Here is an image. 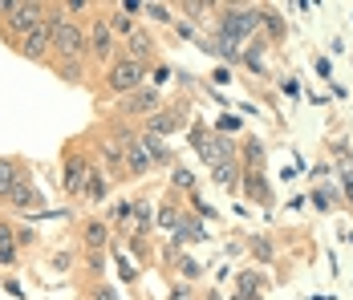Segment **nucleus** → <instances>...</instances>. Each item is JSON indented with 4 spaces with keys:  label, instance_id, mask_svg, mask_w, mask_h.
Instances as JSON below:
<instances>
[{
    "label": "nucleus",
    "instance_id": "7ed1b4c3",
    "mask_svg": "<svg viewBox=\"0 0 353 300\" xmlns=\"http://www.w3.org/2000/svg\"><path fill=\"white\" fill-rule=\"evenodd\" d=\"M45 21H49V0H0V37L8 49Z\"/></svg>",
    "mask_w": 353,
    "mask_h": 300
},
{
    "label": "nucleus",
    "instance_id": "bb28decb",
    "mask_svg": "<svg viewBox=\"0 0 353 300\" xmlns=\"http://www.w3.org/2000/svg\"><path fill=\"white\" fill-rule=\"evenodd\" d=\"M264 159H268L264 142L260 138H248L244 142V170H264Z\"/></svg>",
    "mask_w": 353,
    "mask_h": 300
},
{
    "label": "nucleus",
    "instance_id": "ddd939ff",
    "mask_svg": "<svg viewBox=\"0 0 353 300\" xmlns=\"http://www.w3.org/2000/svg\"><path fill=\"white\" fill-rule=\"evenodd\" d=\"M110 223L106 219H81L77 223V243L81 252H110Z\"/></svg>",
    "mask_w": 353,
    "mask_h": 300
},
{
    "label": "nucleus",
    "instance_id": "f257e3e1",
    "mask_svg": "<svg viewBox=\"0 0 353 300\" xmlns=\"http://www.w3.org/2000/svg\"><path fill=\"white\" fill-rule=\"evenodd\" d=\"M49 33H53V45H49V61H70V66H90V33L81 21H70L61 12V4L49 0ZM45 61V66H49Z\"/></svg>",
    "mask_w": 353,
    "mask_h": 300
},
{
    "label": "nucleus",
    "instance_id": "4c0bfd02",
    "mask_svg": "<svg viewBox=\"0 0 353 300\" xmlns=\"http://www.w3.org/2000/svg\"><path fill=\"white\" fill-rule=\"evenodd\" d=\"M146 77H150V86H154V90H163V86H167V77H171V66H163V61H154Z\"/></svg>",
    "mask_w": 353,
    "mask_h": 300
},
{
    "label": "nucleus",
    "instance_id": "20e7f679",
    "mask_svg": "<svg viewBox=\"0 0 353 300\" xmlns=\"http://www.w3.org/2000/svg\"><path fill=\"white\" fill-rule=\"evenodd\" d=\"M215 33H219V37H232L236 45H244L248 37H260V33H264V8H256V4H219Z\"/></svg>",
    "mask_w": 353,
    "mask_h": 300
},
{
    "label": "nucleus",
    "instance_id": "49530a36",
    "mask_svg": "<svg viewBox=\"0 0 353 300\" xmlns=\"http://www.w3.org/2000/svg\"><path fill=\"white\" fill-rule=\"evenodd\" d=\"M171 300H195L191 284H175V288H171Z\"/></svg>",
    "mask_w": 353,
    "mask_h": 300
},
{
    "label": "nucleus",
    "instance_id": "b1692460",
    "mask_svg": "<svg viewBox=\"0 0 353 300\" xmlns=\"http://www.w3.org/2000/svg\"><path fill=\"white\" fill-rule=\"evenodd\" d=\"M236 284H240V297H244V300L264 297V288H268V280H264V276H260L256 268H248V272H240V280H236Z\"/></svg>",
    "mask_w": 353,
    "mask_h": 300
},
{
    "label": "nucleus",
    "instance_id": "79ce46f5",
    "mask_svg": "<svg viewBox=\"0 0 353 300\" xmlns=\"http://www.w3.org/2000/svg\"><path fill=\"white\" fill-rule=\"evenodd\" d=\"M21 256H25V252H17V248H4V252H0V268H17V264H21Z\"/></svg>",
    "mask_w": 353,
    "mask_h": 300
},
{
    "label": "nucleus",
    "instance_id": "f3484780",
    "mask_svg": "<svg viewBox=\"0 0 353 300\" xmlns=\"http://www.w3.org/2000/svg\"><path fill=\"white\" fill-rule=\"evenodd\" d=\"M240 191H244L252 203H260V207H268V203H272V187H268L264 170H244V179H240Z\"/></svg>",
    "mask_w": 353,
    "mask_h": 300
},
{
    "label": "nucleus",
    "instance_id": "8fccbe9b",
    "mask_svg": "<svg viewBox=\"0 0 353 300\" xmlns=\"http://www.w3.org/2000/svg\"><path fill=\"white\" fill-rule=\"evenodd\" d=\"M313 69H317V73H321V77H325V81H329V73H333V66H329L325 57H317V61H313Z\"/></svg>",
    "mask_w": 353,
    "mask_h": 300
},
{
    "label": "nucleus",
    "instance_id": "4be33fe9",
    "mask_svg": "<svg viewBox=\"0 0 353 300\" xmlns=\"http://www.w3.org/2000/svg\"><path fill=\"white\" fill-rule=\"evenodd\" d=\"M191 239H195V243H203V239H208V228H203V219H199V215H191V211H187V215H183V223H179V232H175V243L187 248Z\"/></svg>",
    "mask_w": 353,
    "mask_h": 300
},
{
    "label": "nucleus",
    "instance_id": "a878e982",
    "mask_svg": "<svg viewBox=\"0 0 353 300\" xmlns=\"http://www.w3.org/2000/svg\"><path fill=\"white\" fill-rule=\"evenodd\" d=\"M110 256H114V268H118V280H122V284H139V268H134V260H126L122 248L110 243Z\"/></svg>",
    "mask_w": 353,
    "mask_h": 300
},
{
    "label": "nucleus",
    "instance_id": "c03bdc74",
    "mask_svg": "<svg viewBox=\"0 0 353 300\" xmlns=\"http://www.w3.org/2000/svg\"><path fill=\"white\" fill-rule=\"evenodd\" d=\"M175 33L183 37V41H195V25H191V21H175Z\"/></svg>",
    "mask_w": 353,
    "mask_h": 300
},
{
    "label": "nucleus",
    "instance_id": "412c9836",
    "mask_svg": "<svg viewBox=\"0 0 353 300\" xmlns=\"http://www.w3.org/2000/svg\"><path fill=\"white\" fill-rule=\"evenodd\" d=\"M154 163H150V154L142 150V142L134 138L130 146H126V179H142V174H150Z\"/></svg>",
    "mask_w": 353,
    "mask_h": 300
},
{
    "label": "nucleus",
    "instance_id": "cd10ccee",
    "mask_svg": "<svg viewBox=\"0 0 353 300\" xmlns=\"http://www.w3.org/2000/svg\"><path fill=\"white\" fill-rule=\"evenodd\" d=\"M49 69H53V73H57V77H61L65 86H81V81H85V69H90V66H70V61H49Z\"/></svg>",
    "mask_w": 353,
    "mask_h": 300
},
{
    "label": "nucleus",
    "instance_id": "a211bd4d",
    "mask_svg": "<svg viewBox=\"0 0 353 300\" xmlns=\"http://www.w3.org/2000/svg\"><path fill=\"white\" fill-rule=\"evenodd\" d=\"M102 17H106V25L114 29V37H118V41H130V37L139 33V21H134V17H130L122 4H110Z\"/></svg>",
    "mask_w": 353,
    "mask_h": 300
},
{
    "label": "nucleus",
    "instance_id": "603ef678",
    "mask_svg": "<svg viewBox=\"0 0 353 300\" xmlns=\"http://www.w3.org/2000/svg\"><path fill=\"white\" fill-rule=\"evenodd\" d=\"M313 300H333V297H313Z\"/></svg>",
    "mask_w": 353,
    "mask_h": 300
},
{
    "label": "nucleus",
    "instance_id": "dca6fc26",
    "mask_svg": "<svg viewBox=\"0 0 353 300\" xmlns=\"http://www.w3.org/2000/svg\"><path fill=\"white\" fill-rule=\"evenodd\" d=\"M139 142H142V150L150 154V163H154V167H171V170L179 167V163H175V150L167 146V138H159V134H146V130H139Z\"/></svg>",
    "mask_w": 353,
    "mask_h": 300
},
{
    "label": "nucleus",
    "instance_id": "3c124183",
    "mask_svg": "<svg viewBox=\"0 0 353 300\" xmlns=\"http://www.w3.org/2000/svg\"><path fill=\"white\" fill-rule=\"evenodd\" d=\"M122 8H126L130 17H139V12H142V8H146V4H139V0H122Z\"/></svg>",
    "mask_w": 353,
    "mask_h": 300
},
{
    "label": "nucleus",
    "instance_id": "9b49d317",
    "mask_svg": "<svg viewBox=\"0 0 353 300\" xmlns=\"http://www.w3.org/2000/svg\"><path fill=\"white\" fill-rule=\"evenodd\" d=\"M49 45H53V33H49V21H45V25H37L29 37H21V41L12 45V53H17V57H25V61L45 66V61H49Z\"/></svg>",
    "mask_w": 353,
    "mask_h": 300
},
{
    "label": "nucleus",
    "instance_id": "4468645a",
    "mask_svg": "<svg viewBox=\"0 0 353 300\" xmlns=\"http://www.w3.org/2000/svg\"><path fill=\"white\" fill-rule=\"evenodd\" d=\"M25 174H29V163H25V159H17V154H0V207H8L12 187H17Z\"/></svg>",
    "mask_w": 353,
    "mask_h": 300
},
{
    "label": "nucleus",
    "instance_id": "9d476101",
    "mask_svg": "<svg viewBox=\"0 0 353 300\" xmlns=\"http://www.w3.org/2000/svg\"><path fill=\"white\" fill-rule=\"evenodd\" d=\"M187 126V101H171V106H163L159 114H150L146 122H142V130L146 134H159V138H171L175 130Z\"/></svg>",
    "mask_w": 353,
    "mask_h": 300
},
{
    "label": "nucleus",
    "instance_id": "6ab92c4d",
    "mask_svg": "<svg viewBox=\"0 0 353 300\" xmlns=\"http://www.w3.org/2000/svg\"><path fill=\"white\" fill-rule=\"evenodd\" d=\"M203 53H212V57H219V61H228V66H240V57H244V49L232 41V37H208L203 41Z\"/></svg>",
    "mask_w": 353,
    "mask_h": 300
},
{
    "label": "nucleus",
    "instance_id": "2eb2a0df",
    "mask_svg": "<svg viewBox=\"0 0 353 300\" xmlns=\"http://www.w3.org/2000/svg\"><path fill=\"white\" fill-rule=\"evenodd\" d=\"M154 49H159V41L146 33V29H139L130 41H122V53L130 61H142V66H154Z\"/></svg>",
    "mask_w": 353,
    "mask_h": 300
},
{
    "label": "nucleus",
    "instance_id": "393cba45",
    "mask_svg": "<svg viewBox=\"0 0 353 300\" xmlns=\"http://www.w3.org/2000/svg\"><path fill=\"white\" fill-rule=\"evenodd\" d=\"M260 8H264V33H268V45H276V41H284V33H288L284 17L276 12V8H268V4H260Z\"/></svg>",
    "mask_w": 353,
    "mask_h": 300
},
{
    "label": "nucleus",
    "instance_id": "5fc2aeb1",
    "mask_svg": "<svg viewBox=\"0 0 353 300\" xmlns=\"http://www.w3.org/2000/svg\"><path fill=\"white\" fill-rule=\"evenodd\" d=\"M256 300H264V297H256Z\"/></svg>",
    "mask_w": 353,
    "mask_h": 300
},
{
    "label": "nucleus",
    "instance_id": "1a4fd4ad",
    "mask_svg": "<svg viewBox=\"0 0 353 300\" xmlns=\"http://www.w3.org/2000/svg\"><path fill=\"white\" fill-rule=\"evenodd\" d=\"M8 211H17V215H25V219H41V215H45V195H41V187H37L33 170L12 187V195H8Z\"/></svg>",
    "mask_w": 353,
    "mask_h": 300
},
{
    "label": "nucleus",
    "instance_id": "6e6552de",
    "mask_svg": "<svg viewBox=\"0 0 353 300\" xmlns=\"http://www.w3.org/2000/svg\"><path fill=\"white\" fill-rule=\"evenodd\" d=\"M191 142H195V154L208 163V167H219V163H236V142L228 134H215L208 126H191Z\"/></svg>",
    "mask_w": 353,
    "mask_h": 300
},
{
    "label": "nucleus",
    "instance_id": "09e8293b",
    "mask_svg": "<svg viewBox=\"0 0 353 300\" xmlns=\"http://www.w3.org/2000/svg\"><path fill=\"white\" fill-rule=\"evenodd\" d=\"M281 90H284V94H288V98H296V94H301V86H296L292 77H284V81H281Z\"/></svg>",
    "mask_w": 353,
    "mask_h": 300
},
{
    "label": "nucleus",
    "instance_id": "37998d69",
    "mask_svg": "<svg viewBox=\"0 0 353 300\" xmlns=\"http://www.w3.org/2000/svg\"><path fill=\"white\" fill-rule=\"evenodd\" d=\"M313 203H317L321 211H329V203H333V191H325V187H317V191H313Z\"/></svg>",
    "mask_w": 353,
    "mask_h": 300
},
{
    "label": "nucleus",
    "instance_id": "f03ea898",
    "mask_svg": "<svg viewBox=\"0 0 353 300\" xmlns=\"http://www.w3.org/2000/svg\"><path fill=\"white\" fill-rule=\"evenodd\" d=\"M94 167H98V154H94V146H85V138H70L61 146V179H57V187L70 203H81V191H85Z\"/></svg>",
    "mask_w": 353,
    "mask_h": 300
},
{
    "label": "nucleus",
    "instance_id": "a19ab883",
    "mask_svg": "<svg viewBox=\"0 0 353 300\" xmlns=\"http://www.w3.org/2000/svg\"><path fill=\"white\" fill-rule=\"evenodd\" d=\"M236 130H240V118H236V114H228V118L215 122V134H228V138H232Z\"/></svg>",
    "mask_w": 353,
    "mask_h": 300
},
{
    "label": "nucleus",
    "instance_id": "5701e85b",
    "mask_svg": "<svg viewBox=\"0 0 353 300\" xmlns=\"http://www.w3.org/2000/svg\"><path fill=\"white\" fill-rule=\"evenodd\" d=\"M240 179H244V167L240 163H219V167H212V183L223 187V191H236Z\"/></svg>",
    "mask_w": 353,
    "mask_h": 300
},
{
    "label": "nucleus",
    "instance_id": "0eeeda50",
    "mask_svg": "<svg viewBox=\"0 0 353 300\" xmlns=\"http://www.w3.org/2000/svg\"><path fill=\"white\" fill-rule=\"evenodd\" d=\"M85 33H90V66L110 69L114 61H118V53H122V41L114 37V29L106 25V17H102V12H94V17H90V25H85Z\"/></svg>",
    "mask_w": 353,
    "mask_h": 300
},
{
    "label": "nucleus",
    "instance_id": "e433bc0d",
    "mask_svg": "<svg viewBox=\"0 0 353 300\" xmlns=\"http://www.w3.org/2000/svg\"><path fill=\"white\" fill-rule=\"evenodd\" d=\"M37 243H41V235H37L29 223H21V228H17V248H21V252H33Z\"/></svg>",
    "mask_w": 353,
    "mask_h": 300
},
{
    "label": "nucleus",
    "instance_id": "ea45409f",
    "mask_svg": "<svg viewBox=\"0 0 353 300\" xmlns=\"http://www.w3.org/2000/svg\"><path fill=\"white\" fill-rule=\"evenodd\" d=\"M126 243H130V252H134L139 260H150V243H146V235H130Z\"/></svg>",
    "mask_w": 353,
    "mask_h": 300
},
{
    "label": "nucleus",
    "instance_id": "f8f14e48",
    "mask_svg": "<svg viewBox=\"0 0 353 300\" xmlns=\"http://www.w3.org/2000/svg\"><path fill=\"white\" fill-rule=\"evenodd\" d=\"M110 223V232L114 235H134V228H139V207H134V199H114L106 207V215H102Z\"/></svg>",
    "mask_w": 353,
    "mask_h": 300
},
{
    "label": "nucleus",
    "instance_id": "864d4df0",
    "mask_svg": "<svg viewBox=\"0 0 353 300\" xmlns=\"http://www.w3.org/2000/svg\"><path fill=\"white\" fill-rule=\"evenodd\" d=\"M232 300H244V297H240V292H236V297H232Z\"/></svg>",
    "mask_w": 353,
    "mask_h": 300
},
{
    "label": "nucleus",
    "instance_id": "f704fd0d",
    "mask_svg": "<svg viewBox=\"0 0 353 300\" xmlns=\"http://www.w3.org/2000/svg\"><path fill=\"white\" fill-rule=\"evenodd\" d=\"M195 183H199V179H195V174H191L187 167H175V170H171V187H175V191H187V195H195Z\"/></svg>",
    "mask_w": 353,
    "mask_h": 300
},
{
    "label": "nucleus",
    "instance_id": "a18cd8bd",
    "mask_svg": "<svg viewBox=\"0 0 353 300\" xmlns=\"http://www.w3.org/2000/svg\"><path fill=\"white\" fill-rule=\"evenodd\" d=\"M4 292H8V297H17V300H25V288H21V280H12V276L4 280Z\"/></svg>",
    "mask_w": 353,
    "mask_h": 300
},
{
    "label": "nucleus",
    "instance_id": "473e14b6",
    "mask_svg": "<svg viewBox=\"0 0 353 300\" xmlns=\"http://www.w3.org/2000/svg\"><path fill=\"white\" fill-rule=\"evenodd\" d=\"M248 243H252V256H256L260 264H272V260H276V248H272L268 235H256V239H248Z\"/></svg>",
    "mask_w": 353,
    "mask_h": 300
},
{
    "label": "nucleus",
    "instance_id": "58836bf2",
    "mask_svg": "<svg viewBox=\"0 0 353 300\" xmlns=\"http://www.w3.org/2000/svg\"><path fill=\"white\" fill-rule=\"evenodd\" d=\"M77 256H81V252H53V268H57V272H70V268L77 264Z\"/></svg>",
    "mask_w": 353,
    "mask_h": 300
},
{
    "label": "nucleus",
    "instance_id": "72a5a7b5",
    "mask_svg": "<svg viewBox=\"0 0 353 300\" xmlns=\"http://www.w3.org/2000/svg\"><path fill=\"white\" fill-rule=\"evenodd\" d=\"M142 17H150L154 25H175V8H171V4H146Z\"/></svg>",
    "mask_w": 353,
    "mask_h": 300
},
{
    "label": "nucleus",
    "instance_id": "c756f323",
    "mask_svg": "<svg viewBox=\"0 0 353 300\" xmlns=\"http://www.w3.org/2000/svg\"><path fill=\"white\" fill-rule=\"evenodd\" d=\"M199 276H203V268H199V260H191V256H183V260L175 264V280L179 284H195Z\"/></svg>",
    "mask_w": 353,
    "mask_h": 300
},
{
    "label": "nucleus",
    "instance_id": "39448f33",
    "mask_svg": "<svg viewBox=\"0 0 353 300\" xmlns=\"http://www.w3.org/2000/svg\"><path fill=\"white\" fill-rule=\"evenodd\" d=\"M146 73H150V66H142V61H130L126 53H118V61L102 73V86H98V94L102 98H126V94H134V90H142L146 86Z\"/></svg>",
    "mask_w": 353,
    "mask_h": 300
},
{
    "label": "nucleus",
    "instance_id": "de8ad7c7",
    "mask_svg": "<svg viewBox=\"0 0 353 300\" xmlns=\"http://www.w3.org/2000/svg\"><path fill=\"white\" fill-rule=\"evenodd\" d=\"M341 191H345V199L353 203V170H341Z\"/></svg>",
    "mask_w": 353,
    "mask_h": 300
},
{
    "label": "nucleus",
    "instance_id": "c9c22d12",
    "mask_svg": "<svg viewBox=\"0 0 353 300\" xmlns=\"http://www.w3.org/2000/svg\"><path fill=\"white\" fill-rule=\"evenodd\" d=\"M85 300H122V297H118V288H110L106 280H94L85 288Z\"/></svg>",
    "mask_w": 353,
    "mask_h": 300
},
{
    "label": "nucleus",
    "instance_id": "7c9ffc66",
    "mask_svg": "<svg viewBox=\"0 0 353 300\" xmlns=\"http://www.w3.org/2000/svg\"><path fill=\"white\" fill-rule=\"evenodd\" d=\"M17 228H21V223H17L8 211H0V252H4V248H17ZM17 252H21V248H17Z\"/></svg>",
    "mask_w": 353,
    "mask_h": 300
},
{
    "label": "nucleus",
    "instance_id": "c85d7f7f",
    "mask_svg": "<svg viewBox=\"0 0 353 300\" xmlns=\"http://www.w3.org/2000/svg\"><path fill=\"white\" fill-rule=\"evenodd\" d=\"M183 215H187V211H183V207L175 203V195H167V203L159 207V223H163V228H171V232H179Z\"/></svg>",
    "mask_w": 353,
    "mask_h": 300
},
{
    "label": "nucleus",
    "instance_id": "aec40b11",
    "mask_svg": "<svg viewBox=\"0 0 353 300\" xmlns=\"http://www.w3.org/2000/svg\"><path fill=\"white\" fill-rule=\"evenodd\" d=\"M110 191H114V179H110L102 167H94L90 183H85V191H81V203H106Z\"/></svg>",
    "mask_w": 353,
    "mask_h": 300
},
{
    "label": "nucleus",
    "instance_id": "423d86ee",
    "mask_svg": "<svg viewBox=\"0 0 353 300\" xmlns=\"http://www.w3.org/2000/svg\"><path fill=\"white\" fill-rule=\"evenodd\" d=\"M159 110H163V90L142 86V90H134V94H126V98L114 101L110 118H114V122H146V118L159 114Z\"/></svg>",
    "mask_w": 353,
    "mask_h": 300
},
{
    "label": "nucleus",
    "instance_id": "2f4dec72",
    "mask_svg": "<svg viewBox=\"0 0 353 300\" xmlns=\"http://www.w3.org/2000/svg\"><path fill=\"white\" fill-rule=\"evenodd\" d=\"M179 12L183 17H191V25H199V21H208V12H219V4H203V0H187V4H179Z\"/></svg>",
    "mask_w": 353,
    "mask_h": 300
}]
</instances>
